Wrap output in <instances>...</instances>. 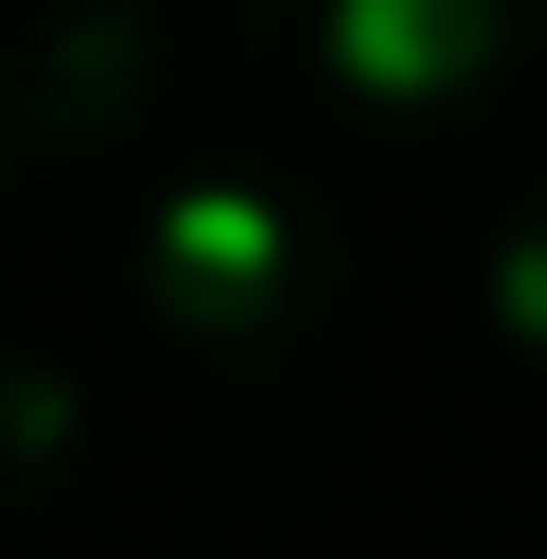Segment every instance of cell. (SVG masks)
<instances>
[{"label":"cell","instance_id":"5","mask_svg":"<svg viewBox=\"0 0 547 559\" xmlns=\"http://www.w3.org/2000/svg\"><path fill=\"white\" fill-rule=\"evenodd\" d=\"M476 298H488V334L547 381V155L512 179V203H500V226H488Z\"/></svg>","mask_w":547,"mask_h":559},{"label":"cell","instance_id":"2","mask_svg":"<svg viewBox=\"0 0 547 559\" xmlns=\"http://www.w3.org/2000/svg\"><path fill=\"white\" fill-rule=\"evenodd\" d=\"M262 96L333 131H452L547 48V0H215Z\"/></svg>","mask_w":547,"mask_h":559},{"label":"cell","instance_id":"3","mask_svg":"<svg viewBox=\"0 0 547 559\" xmlns=\"http://www.w3.org/2000/svg\"><path fill=\"white\" fill-rule=\"evenodd\" d=\"M179 84L167 0H0V191L119 155Z\"/></svg>","mask_w":547,"mask_h":559},{"label":"cell","instance_id":"1","mask_svg":"<svg viewBox=\"0 0 547 559\" xmlns=\"http://www.w3.org/2000/svg\"><path fill=\"white\" fill-rule=\"evenodd\" d=\"M357 262L322 191L262 179V167H203L179 191H155L131 226V310L155 345L238 369V357H298L333 334Z\"/></svg>","mask_w":547,"mask_h":559},{"label":"cell","instance_id":"4","mask_svg":"<svg viewBox=\"0 0 547 559\" xmlns=\"http://www.w3.org/2000/svg\"><path fill=\"white\" fill-rule=\"evenodd\" d=\"M84 393H72V369L48 357V345L0 334V512H48L72 476H84Z\"/></svg>","mask_w":547,"mask_h":559}]
</instances>
